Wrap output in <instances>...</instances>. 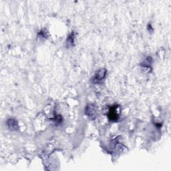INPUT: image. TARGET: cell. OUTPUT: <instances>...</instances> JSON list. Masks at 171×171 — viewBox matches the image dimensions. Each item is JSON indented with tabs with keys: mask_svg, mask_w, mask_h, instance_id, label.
Returning <instances> with one entry per match:
<instances>
[{
	"mask_svg": "<svg viewBox=\"0 0 171 171\" xmlns=\"http://www.w3.org/2000/svg\"><path fill=\"white\" fill-rule=\"evenodd\" d=\"M118 106H113L110 108L108 118L112 121H116L119 118V113L118 112Z\"/></svg>",
	"mask_w": 171,
	"mask_h": 171,
	"instance_id": "6da1fadb",
	"label": "cell"
},
{
	"mask_svg": "<svg viewBox=\"0 0 171 171\" xmlns=\"http://www.w3.org/2000/svg\"><path fill=\"white\" fill-rule=\"evenodd\" d=\"M107 71L106 69H100L98 72L96 73V74L94 77V82H100L103 80V79L105 78V76L106 75Z\"/></svg>",
	"mask_w": 171,
	"mask_h": 171,
	"instance_id": "7a4b0ae2",
	"label": "cell"
},
{
	"mask_svg": "<svg viewBox=\"0 0 171 171\" xmlns=\"http://www.w3.org/2000/svg\"><path fill=\"white\" fill-rule=\"evenodd\" d=\"M96 110L95 106H94L92 104H89L86 107L85 109V114H87L88 116L90 117H94V115H96Z\"/></svg>",
	"mask_w": 171,
	"mask_h": 171,
	"instance_id": "3957f363",
	"label": "cell"
},
{
	"mask_svg": "<svg viewBox=\"0 0 171 171\" xmlns=\"http://www.w3.org/2000/svg\"><path fill=\"white\" fill-rule=\"evenodd\" d=\"M7 126H8L9 128L12 131H16L18 128V125H17V122L15 119H9L7 122Z\"/></svg>",
	"mask_w": 171,
	"mask_h": 171,
	"instance_id": "277c9868",
	"label": "cell"
},
{
	"mask_svg": "<svg viewBox=\"0 0 171 171\" xmlns=\"http://www.w3.org/2000/svg\"><path fill=\"white\" fill-rule=\"evenodd\" d=\"M73 43H74V33H72V34L69 36L67 40V44L70 45V46L71 45H73Z\"/></svg>",
	"mask_w": 171,
	"mask_h": 171,
	"instance_id": "5b68a950",
	"label": "cell"
}]
</instances>
